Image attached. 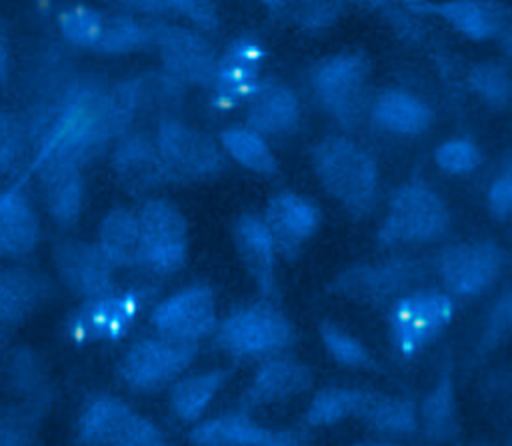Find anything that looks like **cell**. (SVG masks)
Listing matches in <instances>:
<instances>
[{
	"instance_id": "cell-1",
	"label": "cell",
	"mask_w": 512,
	"mask_h": 446,
	"mask_svg": "<svg viewBox=\"0 0 512 446\" xmlns=\"http://www.w3.org/2000/svg\"><path fill=\"white\" fill-rule=\"evenodd\" d=\"M106 94L100 86L80 84L72 90L52 128L44 136L32 168H80L110 138L106 122Z\"/></svg>"
},
{
	"instance_id": "cell-2",
	"label": "cell",
	"mask_w": 512,
	"mask_h": 446,
	"mask_svg": "<svg viewBox=\"0 0 512 446\" xmlns=\"http://www.w3.org/2000/svg\"><path fill=\"white\" fill-rule=\"evenodd\" d=\"M310 158L322 188L350 214L366 216L374 210L380 174L362 146L344 136H326L314 144Z\"/></svg>"
},
{
	"instance_id": "cell-3",
	"label": "cell",
	"mask_w": 512,
	"mask_h": 446,
	"mask_svg": "<svg viewBox=\"0 0 512 446\" xmlns=\"http://www.w3.org/2000/svg\"><path fill=\"white\" fill-rule=\"evenodd\" d=\"M450 228L446 202L424 182L412 180L400 186L386 208L378 230L380 246L424 244L442 238Z\"/></svg>"
},
{
	"instance_id": "cell-4",
	"label": "cell",
	"mask_w": 512,
	"mask_h": 446,
	"mask_svg": "<svg viewBox=\"0 0 512 446\" xmlns=\"http://www.w3.org/2000/svg\"><path fill=\"white\" fill-rule=\"evenodd\" d=\"M368 76L370 66L362 54H334L312 68L310 88L326 114L354 128L368 110Z\"/></svg>"
},
{
	"instance_id": "cell-5",
	"label": "cell",
	"mask_w": 512,
	"mask_h": 446,
	"mask_svg": "<svg viewBox=\"0 0 512 446\" xmlns=\"http://www.w3.org/2000/svg\"><path fill=\"white\" fill-rule=\"evenodd\" d=\"M152 294L154 292L146 286L126 290L112 288L80 304V308L68 316L66 332L80 344L120 340L132 330Z\"/></svg>"
},
{
	"instance_id": "cell-6",
	"label": "cell",
	"mask_w": 512,
	"mask_h": 446,
	"mask_svg": "<svg viewBox=\"0 0 512 446\" xmlns=\"http://www.w3.org/2000/svg\"><path fill=\"white\" fill-rule=\"evenodd\" d=\"M452 316L454 302L448 294L440 290H412L390 306V342L404 358H412L446 330Z\"/></svg>"
},
{
	"instance_id": "cell-7",
	"label": "cell",
	"mask_w": 512,
	"mask_h": 446,
	"mask_svg": "<svg viewBox=\"0 0 512 446\" xmlns=\"http://www.w3.org/2000/svg\"><path fill=\"white\" fill-rule=\"evenodd\" d=\"M80 446H150L160 440L158 428L116 396L90 398L76 422Z\"/></svg>"
},
{
	"instance_id": "cell-8",
	"label": "cell",
	"mask_w": 512,
	"mask_h": 446,
	"mask_svg": "<svg viewBox=\"0 0 512 446\" xmlns=\"http://www.w3.org/2000/svg\"><path fill=\"white\" fill-rule=\"evenodd\" d=\"M288 318L272 304L236 308L216 326L218 344L234 356H270L292 344Z\"/></svg>"
},
{
	"instance_id": "cell-9",
	"label": "cell",
	"mask_w": 512,
	"mask_h": 446,
	"mask_svg": "<svg viewBox=\"0 0 512 446\" xmlns=\"http://www.w3.org/2000/svg\"><path fill=\"white\" fill-rule=\"evenodd\" d=\"M154 142L168 180H204L224 170L220 146L208 134L176 118L158 122Z\"/></svg>"
},
{
	"instance_id": "cell-10",
	"label": "cell",
	"mask_w": 512,
	"mask_h": 446,
	"mask_svg": "<svg viewBox=\"0 0 512 446\" xmlns=\"http://www.w3.org/2000/svg\"><path fill=\"white\" fill-rule=\"evenodd\" d=\"M198 344L150 336L136 340L120 358L118 376L138 392H152L176 380L194 360Z\"/></svg>"
},
{
	"instance_id": "cell-11",
	"label": "cell",
	"mask_w": 512,
	"mask_h": 446,
	"mask_svg": "<svg viewBox=\"0 0 512 446\" xmlns=\"http://www.w3.org/2000/svg\"><path fill=\"white\" fill-rule=\"evenodd\" d=\"M144 268L156 274L176 272L188 254V222L176 204L150 198L138 210Z\"/></svg>"
},
{
	"instance_id": "cell-12",
	"label": "cell",
	"mask_w": 512,
	"mask_h": 446,
	"mask_svg": "<svg viewBox=\"0 0 512 446\" xmlns=\"http://www.w3.org/2000/svg\"><path fill=\"white\" fill-rule=\"evenodd\" d=\"M502 262L504 254L496 242L468 240L440 250L434 270L450 294L468 298L482 294L496 282Z\"/></svg>"
},
{
	"instance_id": "cell-13",
	"label": "cell",
	"mask_w": 512,
	"mask_h": 446,
	"mask_svg": "<svg viewBox=\"0 0 512 446\" xmlns=\"http://www.w3.org/2000/svg\"><path fill=\"white\" fill-rule=\"evenodd\" d=\"M264 46L254 36L234 38L216 60L210 82L212 102L218 110H230L248 104L262 84Z\"/></svg>"
},
{
	"instance_id": "cell-14",
	"label": "cell",
	"mask_w": 512,
	"mask_h": 446,
	"mask_svg": "<svg viewBox=\"0 0 512 446\" xmlns=\"http://www.w3.org/2000/svg\"><path fill=\"white\" fill-rule=\"evenodd\" d=\"M158 336L198 344L216 328V300L208 284H190L160 300L150 312Z\"/></svg>"
},
{
	"instance_id": "cell-15",
	"label": "cell",
	"mask_w": 512,
	"mask_h": 446,
	"mask_svg": "<svg viewBox=\"0 0 512 446\" xmlns=\"http://www.w3.org/2000/svg\"><path fill=\"white\" fill-rule=\"evenodd\" d=\"M58 26L68 42L94 52L124 54L136 42V24L128 14L100 12L86 4H70L60 10Z\"/></svg>"
},
{
	"instance_id": "cell-16",
	"label": "cell",
	"mask_w": 512,
	"mask_h": 446,
	"mask_svg": "<svg viewBox=\"0 0 512 446\" xmlns=\"http://www.w3.org/2000/svg\"><path fill=\"white\" fill-rule=\"evenodd\" d=\"M426 276V264L414 258H390L348 268L332 282V290L368 302H396Z\"/></svg>"
},
{
	"instance_id": "cell-17",
	"label": "cell",
	"mask_w": 512,
	"mask_h": 446,
	"mask_svg": "<svg viewBox=\"0 0 512 446\" xmlns=\"http://www.w3.org/2000/svg\"><path fill=\"white\" fill-rule=\"evenodd\" d=\"M154 44L172 80L178 84L210 86L218 56L200 32L178 26H158Z\"/></svg>"
},
{
	"instance_id": "cell-18",
	"label": "cell",
	"mask_w": 512,
	"mask_h": 446,
	"mask_svg": "<svg viewBox=\"0 0 512 446\" xmlns=\"http://www.w3.org/2000/svg\"><path fill=\"white\" fill-rule=\"evenodd\" d=\"M262 220L274 240L276 252L292 260L318 232L322 214L312 200L296 192H278L268 200Z\"/></svg>"
},
{
	"instance_id": "cell-19",
	"label": "cell",
	"mask_w": 512,
	"mask_h": 446,
	"mask_svg": "<svg viewBox=\"0 0 512 446\" xmlns=\"http://www.w3.org/2000/svg\"><path fill=\"white\" fill-rule=\"evenodd\" d=\"M54 264L68 290L86 300L114 288V266L96 244L66 240L54 246Z\"/></svg>"
},
{
	"instance_id": "cell-20",
	"label": "cell",
	"mask_w": 512,
	"mask_h": 446,
	"mask_svg": "<svg viewBox=\"0 0 512 446\" xmlns=\"http://www.w3.org/2000/svg\"><path fill=\"white\" fill-rule=\"evenodd\" d=\"M194 446H294L290 432L264 428L246 414H222L190 430Z\"/></svg>"
},
{
	"instance_id": "cell-21",
	"label": "cell",
	"mask_w": 512,
	"mask_h": 446,
	"mask_svg": "<svg viewBox=\"0 0 512 446\" xmlns=\"http://www.w3.org/2000/svg\"><path fill=\"white\" fill-rule=\"evenodd\" d=\"M232 240L240 260L256 282L258 290L272 298L276 294V246L262 220L256 214H242L232 226Z\"/></svg>"
},
{
	"instance_id": "cell-22",
	"label": "cell",
	"mask_w": 512,
	"mask_h": 446,
	"mask_svg": "<svg viewBox=\"0 0 512 446\" xmlns=\"http://www.w3.org/2000/svg\"><path fill=\"white\" fill-rule=\"evenodd\" d=\"M300 102L292 88L276 80H262L258 92L248 102L246 126L266 136H286L298 130Z\"/></svg>"
},
{
	"instance_id": "cell-23",
	"label": "cell",
	"mask_w": 512,
	"mask_h": 446,
	"mask_svg": "<svg viewBox=\"0 0 512 446\" xmlns=\"http://www.w3.org/2000/svg\"><path fill=\"white\" fill-rule=\"evenodd\" d=\"M110 164L130 192H146L168 180L156 142L144 134L126 136L114 148Z\"/></svg>"
},
{
	"instance_id": "cell-24",
	"label": "cell",
	"mask_w": 512,
	"mask_h": 446,
	"mask_svg": "<svg viewBox=\"0 0 512 446\" xmlns=\"http://www.w3.org/2000/svg\"><path fill=\"white\" fill-rule=\"evenodd\" d=\"M312 384L310 368L290 356H272L262 362L246 390L244 402L248 406L272 404L302 394Z\"/></svg>"
},
{
	"instance_id": "cell-25",
	"label": "cell",
	"mask_w": 512,
	"mask_h": 446,
	"mask_svg": "<svg viewBox=\"0 0 512 446\" xmlns=\"http://www.w3.org/2000/svg\"><path fill=\"white\" fill-rule=\"evenodd\" d=\"M368 112L372 124L378 130L398 136L422 134L434 122L430 106L424 104L418 96L400 88L382 90L368 106Z\"/></svg>"
},
{
	"instance_id": "cell-26",
	"label": "cell",
	"mask_w": 512,
	"mask_h": 446,
	"mask_svg": "<svg viewBox=\"0 0 512 446\" xmlns=\"http://www.w3.org/2000/svg\"><path fill=\"white\" fill-rule=\"evenodd\" d=\"M96 246L114 268H144L138 214L128 208H112L104 216Z\"/></svg>"
},
{
	"instance_id": "cell-27",
	"label": "cell",
	"mask_w": 512,
	"mask_h": 446,
	"mask_svg": "<svg viewBox=\"0 0 512 446\" xmlns=\"http://www.w3.org/2000/svg\"><path fill=\"white\" fill-rule=\"evenodd\" d=\"M40 238V222L28 196L18 188L0 194V256L28 254Z\"/></svg>"
},
{
	"instance_id": "cell-28",
	"label": "cell",
	"mask_w": 512,
	"mask_h": 446,
	"mask_svg": "<svg viewBox=\"0 0 512 446\" xmlns=\"http://www.w3.org/2000/svg\"><path fill=\"white\" fill-rule=\"evenodd\" d=\"M46 298V282L26 268L0 270V324L26 320Z\"/></svg>"
},
{
	"instance_id": "cell-29",
	"label": "cell",
	"mask_w": 512,
	"mask_h": 446,
	"mask_svg": "<svg viewBox=\"0 0 512 446\" xmlns=\"http://www.w3.org/2000/svg\"><path fill=\"white\" fill-rule=\"evenodd\" d=\"M46 206L60 226H70L82 212L84 182L80 168L74 166H46L38 170Z\"/></svg>"
},
{
	"instance_id": "cell-30",
	"label": "cell",
	"mask_w": 512,
	"mask_h": 446,
	"mask_svg": "<svg viewBox=\"0 0 512 446\" xmlns=\"http://www.w3.org/2000/svg\"><path fill=\"white\" fill-rule=\"evenodd\" d=\"M228 374L230 372L224 368H212L174 382L170 390V408L174 416L184 422L198 420L224 386Z\"/></svg>"
},
{
	"instance_id": "cell-31",
	"label": "cell",
	"mask_w": 512,
	"mask_h": 446,
	"mask_svg": "<svg viewBox=\"0 0 512 446\" xmlns=\"http://www.w3.org/2000/svg\"><path fill=\"white\" fill-rule=\"evenodd\" d=\"M358 418L388 436H410L418 428V412L410 400L374 392H368Z\"/></svg>"
},
{
	"instance_id": "cell-32",
	"label": "cell",
	"mask_w": 512,
	"mask_h": 446,
	"mask_svg": "<svg viewBox=\"0 0 512 446\" xmlns=\"http://www.w3.org/2000/svg\"><path fill=\"white\" fill-rule=\"evenodd\" d=\"M220 148L240 166L260 176H274L278 162L270 150L266 138L250 130L248 126H228L218 136Z\"/></svg>"
},
{
	"instance_id": "cell-33",
	"label": "cell",
	"mask_w": 512,
	"mask_h": 446,
	"mask_svg": "<svg viewBox=\"0 0 512 446\" xmlns=\"http://www.w3.org/2000/svg\"><path fill=\"white\" fill-rule=\"evenodd\" d=\"M434 12L440 14L452 28L472 40L494 38L502 32L500 12L494 4L486 2H440L434 4Z\"/></svg>"
},
{
	"instance_id": "cell-34",
	"label": "cell",
	"mask_w": 512,
	"mask_h": 446,
	"mask_svg": "<svg viewBox=\"0 0 512 446\" xmlns=\"http://www.w3.org/2000/svg\"><path fill=\"white\" fill-rule=\"evenodd\" d=\"M422 426L428 438L432 440H448L452 438L458 430L456 422V394H454V384L448 372H444L436 386L428 392V396L422 402L420 410Z\"/></svg>"
},
{
	"instance_id": "cell-35",
	"label": "cell",
	"mask_w": 512,
	"mask_h": 446,
	"mask_svg": "<svg viewBox=\"0 0 512 446\" xmlns=\"http://www.w3.org/2000/svg\"><path fill=\"white\" fill-rule=\"evenodd\" d=\"M368 398L366 390L330 386L320 390L308 404L306 422L310 426H332L350 416H358Z\"/></svg>"
},
{
	"instance_id": "cell-36",
	"label": "cell",
	"mask_w": 512,
	"mask_h": 446,
	"mask_svg": "<svg viewBox=\"0 0 512 446\" xmlns=\"http://www.w3.org/2000/svg\"><path fill=\"white\" fill-rule=\"evenodd\" d=\"M472 92L490 108H506L512 102V74L498 62H478L470 68Z\"/></svg>"
},
{
	"instance_id": "cell-37",
	"label": "cell",
	"mask_w": 512,
	"mask_h": 446,
	"mask_svg": "<svg viewBox=\"0 0 512 446\" xmlns=\"http://www.w3.org/2000/svg\"><path fill=\"white\" fill-rule=\"evenodd\" d=\"M320 340L326 348V352L342 366L348 368H368L372 366V356L368 348L356 340L352 334L342 330L330 320H324L320 324Z\"/></svg>"
},
{
	"instance_id": "cell-38",
	"label": "cell",
	"mask_w": 512,
	"mask_h": 446,
	"mask_svg": "<svg viewBox=\"0 0 512 446\" xmlns=\"http://www.w3.org/2000/svg\"><path fill=\"white\" fill-rule=\"evenodd\" d=\"M434 162L442 172L462 176L474 172L480 166L482 152L470 138H450L434 150Z\"/></svg>"
},
{
	"instance_id": "cell-39",
	"label": "cell",
	"mask_w": 512,
	"mask_h": 446,
	"mask_svg": "<svg viewBox=\"0 0 512 446\" xmlns=\"http://www.w3.org/2000/svg\"><path fill=\"white\" fill-rule=\"evenodd\" d=\"M24 146L22 128L10 114L0 110V172L8 170L20 156Z\"/></svg>"
},
{
	"instance_id": "cell-40",
	"label": "cell",
	"mask_w": 512,
	"mask_h": 446,
	"mask_svg": "<svg viewBox=\"0 0 512 446\" xmlns=\"http://www.w3.org/2000/svg\"><path fill=\"white\" fill-rule=\"evenodd\" d=\"M510 330H512V288L504 292L490 308L486 330H484V344L490 346L498 342Z\"/></svg>"
},
{
	"instance_id": "cell-41",
	"label": "cell",
	"mask_w": 512,
	"mask_h": 446,
	"mask_svg": "<svg viewBox=\"0 0 512 446\" xmlns=\"http://www.w3.org/2000/svg\"><path fill=\"white\" fill-rule=\"evenodd\" d=\"M486 204L494 218H512V172L504 170L498 178L492 180L486 192Z\"/></svg>"
},
{
	"instance_id": "cell-42",
	"label": "cell",
	"mask_w": 512,
	"mask_h": 446,
	"mask_svg": "<svg viewBox=\"0 0 512 446\" xmlns=\"http://www.w3.org/2000/svg\"><path fill=\"white\" fill-rule=\"evenodd\" d=\"M162 10H176L206 32L218 26L216 10L208 2H162Z\"/></svg>"
},
{
	"instance_id": "cell-43",
	"label": "cell",
	"mask_w": 512,
	"mask_h": 446,
	"mask_svg": "<svg viewBox=\"0 0 512 446\" xmlns=\"http://www.w3.org/2000/svg\"><path fill=\"white\" fill-rule=\"evenodd\" d=\"M336 8H338L336 4H322V2L302 4V10L296 14V18L302 28L310 32H318L332 24V20L338 16Z\"/></svg>"
},
{
	"instance_id": "cell-44",
	"label": "cell",
	"mask_w": 512,
	"mask_h": 446,
	"mask_svg": "<svg viewBox=\"0 0 512 446\" xmlns=\"http://www.w3.org/2000/svg\"><path fill=\"white\" fill-rule=\"evenodd\" d=\"M8 66H10V50L4 32L0 30V78L4 80L8 76Z\"/></svg>"
},
{
	"instance_id": "cell-45",
	"label": "cell",
	"mask_w": 512,
	"mask_h": 446,
	"mask_svg": "<svg viewBox=\"0 0 512 446\" xmlns=\"http://www.w3.org/2000/svg\"><path fill=\"white\" fill-rule=\"evenodd\" d=\"M500 46H502L504 54L512 60V24L502 28V32H500Z\"/></svg>"
},
{
	"instance_id": "cell-46",
	"label": "cell",
	"mask_w": 512,
	"mask_h": 446,
	"mask_svg": "<svg viewBox=\"0 0 512 446\" xmlns=\"http://www.w3.org/2000/svg\"><path fill=\"white\" fill-rule=\"evenodd\" d=\"M16 442H18V436L10 428L0 426V446H16Z\"/></svg>"
},
{
	"instance_id": "cell-47",
	"label": "cell",
	"mask_w": 512,
	"mask_h": 446,
	"mask_svg": "<svg viewBox=\"0 0 512 446\" xmlns=\"http://www.w3.org/2000/svg\"><path fill=\"white\" fill-rule=\"evenodd\" d=\"M352 446H400V444H392V442H356Z\"/></svg>"
},
{
	"instance_id": "cell-48",
	"label": "cell",
	"mask_w": 512,
	"mask_h": 446,
	"mask_svg": "<svg viewBox=\"0 0 512 446\" xmlns=\"http://www.w3.org/2000/svg\"><path fill=\"white\" fill-rule=\"evenodd\" d=\"M506 172H512V152L506 156Z\"/></svg>"
},
{
	"instance_id": "cell-49",
	"label": "cell",
	"mask_w": 512,
	"mask_h": 446,
	"mask_svg": "<svg viewBox=\"0 0 512 446\" xmlns=\"http://www.w3.org/2000/svg\"><path fill=\"white\" fill-rule=\"evenodd\" d=\"M150 446H166V444H162V442H156V444H150Z\"/></svg>"
},
{
	"instance_id": "cell-50",
	"label": "cell",
	"mask_w": 512,
	"mask_h": 446,
	"mask_svg": "<svg viewBox=\"0 0 512 446\" xmlns=\"http://www.w3.org/2000/svg\"><path fill=\"white\" fill-rule=\"evenodd\" d=\"M508 446H512V438H510V442H508Z\"/></svg>"
},
{
	"instance_id": "cell-51",
	"label": "cell",
	"mask_w": 512,
	"mask_h": 446,
	"mask_svg": "<svg viewBox=\"0 0 512 446\" xmlns=\"http://www.w3.org/2000/svg\"><path fill=\"white\" fill-rule=\"evenodd\" d=\"M294 446H298V444H294Z\"/></svg>"
}]
</instances>
